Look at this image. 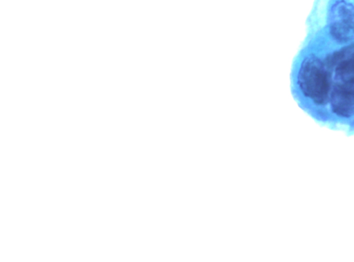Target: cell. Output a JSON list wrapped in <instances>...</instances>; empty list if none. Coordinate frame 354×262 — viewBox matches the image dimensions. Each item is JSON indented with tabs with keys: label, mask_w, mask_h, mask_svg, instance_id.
I'll use <instances>...</instances> for the list:
<instances>
[{
	"label": "cell",
	"mask_w": 354,
	"mask_h": 262,
	"mask_svg": "<svg viewBox=\"0 0 354 262\" xmlns=\"http://www.w3.org/2000/svg\"><path fill=\"white\" fill-rule=\"evenodd\" d=\"M317 32L294 61L292 95L317 121L354 132V39L340 41Z\"/></svg>",
	"instance_id": "6da1fadb"
}]
</instances>
